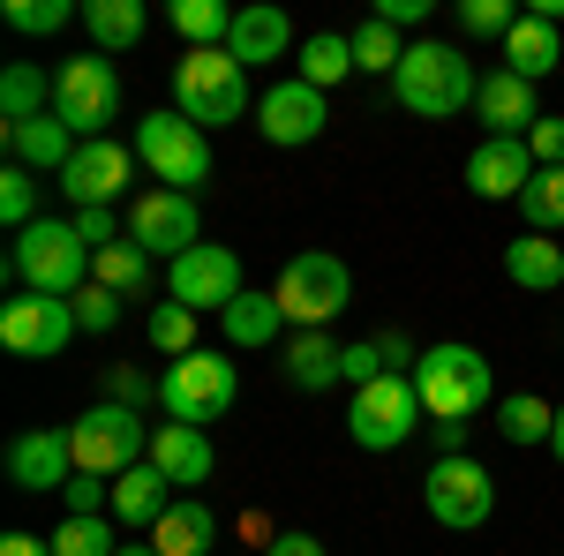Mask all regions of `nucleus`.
Instances as JSON below:
<instances>
[{
	"label": "nucleus",
	"instance_id": "obj_42",
	"mask_svg": "<svg viewBox=\"0 0 564 556\" xmlns=\"http://www.w3.org/2000/svg\"><path fill=\"white\" fill-rule=\"evenodd\" d=\"M76 324H84V331H98V339H106V331H113V324H121V294H106V286H98V279H90L84 294H76Z\"/></svg>",
	"mask_w": 564,
	"mask_h": 556
},
{
	"label": "nucleus",
	"instance_id": "obj_51",
	"mask_svg": "<svg viewBox=\"0 0 564 556\" xmlns=\"http://www.w3.org/2000/svg\"><path fill=\"white\" fill-rule=\"evenodd\" d=\"M550 451H557V467H564V406H557V428H550Z\"/></svg>",
	"mask_w": 564,
	"mask_h": 556
},
{
	"label": "nucleus",
	"instance_id": "obj_10",
	"mask_svg": "<svg viewBox=\"0 0 564 556\" xmlns=\"http://www.w3.org/2000/svg\"><path fill=\"white\" fill-rule=\"evenodd\" d=\"M422 422H430V414H422V391H414V377H377V384L354 391L347 436L361 444V451H399V444H406Z\"/></svg>",
	"mask_w": 564,
	"mask_h": 556
},
{
	"label": "nucleus",
	"instance_id": "obj_34",
	"mask_svg": "<svg viewBox=\"0 0 564 556\" xmlns=\"http://www.w3.org/2000/svg\"><path fill=\"white\" fill-rule=\"evenodd\" d=\"M0 113H8V129H15V121H39V113H53V84H45L31 61H15V68L0 76Z\"/></svg>",
	"mask_w": 564,
	"mask_h": 556
},
{
	"label": "nucleus",
	"instance_id": "obj_19",
	"mask_svg": "<svg viewBox=\"0 0 564 556\" xmlns=\"http://www.w3.org/2000/svg\"><path fill=\"white\" fill-rule=\"evenodd\" d=\"M475 121L489 135H512V143H527L534 135V121H542V106H534V84L527 76H512V68H489L475 90Z\"/></svg>",
	"mask_w": 564,
	"mask_h": 556
},
{
	"label": "nucleus",
	"instance_id": "obj_45",
	"mask_svg": "<svg viewBox=\"0 0 564 556\" xmlns=\"http://www.w3.org/2000/svg\"><path fill=\"white\" fill-rule=\"evenodd\" d=\"M377 377H391V369H384V353H377V339L347 346V384L361 391V384H377Z\"/></svg>",
	"mask_w": 564,
	"mask_h": 556
},
{
	"label": "nucleus",
	"instance_id": "obj_41",
	"mask_svg": "<svg viewBox=\"0 0 564 556\" xmlns=\"http://www.w3.org/2000/svg\"><path fill=\"white\" fill-rule=\"evenodd\" d=\"M512 23H520L512 0H459V31H467V39H505Z\"/></svg>",
	"mask_w": 564,
	"mask_h": 556
},
{
	"label": "nucleus",
	"instance_id": "obj_21",
	"mask_svg": "<svg viewBox=\"0 0 564 556\" xmlns=\"http://www.w3.org/2000/svg\"><path fill=\"white\" fill-rule=\"evenodd\" d=\"M226 53L241 61V68H263V61H286V53H302V39H294V23H286V8H234V39H226Z\"/></svg>",
	"mask_w": 564,
	"mask_h": 556
},
{
	"label": "nucleus",
	"instance_id": "obj_1",
	"mask_svg": "<svg viewBox=\"0 0 564 556\" xmlns=\"http://www.w3.org/2000/svg\"><path fill=\"white\" fill-rule=\"evenodd\" d=\"M90 249L84 233H76V218H39V226H23L15 241H8V279H15V294H53V301H76L90 286Z\"/></svg>",
	"mask_w": 564,
	"mask_h": 556
},
{
	"label": "nucleus",
	"instance_id": "obj_46",
	"mask_svg": "<svg viewBox=\"0 0 564 556\" xmlns=\"http://www.w3.org/2000/svg\"><path fill=\"white\" fill-rule=\"evenodd\" d=\"M527 151H534V166H564V121H534V135H527Z\"/></svg>",
	"mask_w": 564,
	"mask_h": 556
},
{
	"label": "nucleus",
	"instance_id": "obj_32",
	"mask_svg": "<svg viewBox=\"0 0 564 556\" xmlns=\"http://www.w3.org/2000/svg\"><path fill=\"white\" fill-rule=\"evenodd\" d=\"M294 61H302V84L308 90H332V84H347V76H354V45L339 39V31L302 39V53H294Z\"/></svg>",
	"mask_w": 564,
	"mask_h": 556
},
{
	"label": "nucleus",
	"instance_id": "obj_31",
	"mask_svg": "<svg viewBox=\"0 0 564 556\" xmlns=\"http://www.w3.org/2000/svg\"><path fill=\"white\" fill-rule=\"evenodd\" d=\"M90 279H98L106 294L135 301V294H151V257H143L135 241H113V249H98V263H90Z\"/></svg>",
	"mask_w": 564,
	"mask_h": 556
},
{
	"label": "nucleus",
	"instance_id": "obj_52",
	"mask_svg": "<svg viewBox=\"0 0 564 556\" xmlns=\"http://www.w3.org/2000/svg\"><path fill=\"white\" fill-rule=\"evenodd\" d=\"M121 556H159V549H151V542H121Z\"/></svg>",
	"mask_w": 564,
	"mask_h": 556
},
{
	"label": "nucleus",
	"instance_id": "obj_7",
	"mask_svg": "<svg viewBox=\"0 0 564 556\" xmlns=\"http://www.w3.org/2000/svg\"><path fill=\"white\" fill-rule=\"evenodd\" d=\"M135 159L151 166V181H166L174 196H196L212 181V135L159 106L151 121H135Z\"/></svg>",
	"mask_w": 564,
	"mask_h": 556
},
{
	"label": "nucleus",
	"instance_id": "obj_13",
	"mask_svg": "<svg viewBox=\"0 0 564 556\" xmlns=\"http://www.w3.org/2000/svg\"><path fill=\"white\" fill-rule=\"evenodd\" d=\"M76 331H84V324H76V301H53V294L0 301V346L23 353V361H53Z\"/></svg>",
	"mask_w": 564,
	"mask_h": 556
},
{
	"label": "nucleus",
	"instance_id": "obj_20",
	"mask_svg": "<svg viewBox=\"0 0 564 556\" xmlns=\"http://www.w3.org/2000/svg\"><path fill=\"white\" fill-rule=\"evenodd\" d=\"M151 467L166 473L174 489H196L218 473V451H212V428H188V422H159L151 428Z\"/></svg>",
	"mask_w": 564,
	"mask_h": 556
},
{
	"label": "nucleus",
	"instance_id": "obj_3",
	"mask_svg": "<svg viewBox=\"0 0 564 556\" xmlns=\"http://www.w3.org/2000/svg\"><path fill=\"white\" fill-rule=\"evenodd\" d=\"M414 391H422V414H430V422H475V414L497 406L489 353H475V346H459V339L422 346V361H414Z\"/></svg>",
	"mask_w": 564,
	"mask_h": 556
},
{
	"label": "nucleus",
	"instance_id": "obj_26",
	"mask_svg": "<svg viewBox=\"0 0 564 556\" xmlns=\"http://www.w3.org/2000/svg\"><path fill=\"white\" fill-rule=\"evenodd\" d=\"M166 489H174V481L151 467V459H143V467H129L121 481H113V519H121V526H143V534H151L159 519L174 512V497H166Z\"/></svg>",
	"mask_w": 564,
	"mask_h": 556
},
{
	"label": "nucleus",
	"instance_id": "obj_18",
	"mask_svg": "<svg viewBox=\"0 0 564 556\" xmlns=\"http://www.w3.org/2000/svg\"><path fill=\"white\" fill-rule=\"evenodd\" d=\"M8 481H15V489H31V497L68 489V481H76L68 428H31V436H15V444H8Z\"/></svg>",
	"mask_w": 564,
	"mask_h": 556
},
{
	"label": "nucleus",
	"instance_id": "obj_12",
	"mask_svg": "<svg viewBox=\"0 0 564 556\" xmlns=\"http://www.w3.org/2000/svg\"><path fill=\"white\" fill-rule=\"evenodd\" d=\"M241 294H249V286H241V257L218 249V241H196L188 257L166 263V301L196 308V316H226Z\"/></svg>",
	"mask_w": 564,
	"mask_h": 556
},
{
	"label": "nucleus",
	"instance_id": "obj_25",
	"mask_svg": "<svg viewBox=\"0 0 564 556\" xmlns=\"http://www.w3.org/2000/svg\"><path fill=\"white\" fill-rule=\"evenodd\" d=\"M218 542V512L204 497H174V512L151 526V549L159 556H204Z\"/></svg>",
	"mask_w": 564,
	"mask_h": 556
},
{
	"label": "nucleus",
	"instance_id": "obj_2",
	"mask_svg": "<svg viewBox=\"0 0 564 556\" xmlns=\"http://www.w3.org/2000/svg\"><path fill=\"white\" fill-rule=\"evenodd\" d=\"M475 90H481V76L467 68V53L444 45V39H414L406 61L391 68V98H399L414 121H452V113H467Z\"/></svg>",
	"mask_w": 564,
	"mask_h": 556
},
{
	"label": "nucleus",
	"instance_id": "obj_36",
	"mask_svg": "<svg viewBox=\"0 0 564 556\" xmlns=\"http://www.w3.org/2000/svg\"><path fill=\"white\" fill-rule=\"evenodd\" d=\"M113 526L121 519H61L53 526V556H121V542H113Z\"/></svg>",
	"mask_w": 564,
	"mask_h": 556
},
{
	"label": "nucleus",
	"instance_id": "obj_14",
	"mask_svg": "<svg viewBox=\"0 0 564 556\" xmlns=\"http://www.w3.org/2000/svg\"><path fill=\"white\" fill-rule=\"evenodd\" d=\"M135 143H113V135H98V143H76V159L61 173V188H68V204L76 211H113V196L135 181Z\"/></svg>",
	"mask_w": 564,
	"mask_h": 556
},
{
	"label": "nucleus",
	"instance_id": "obj_5",
	"mask_svg": "<svg viewBox=\"0 0 564 556\" xmlns=\"http://www.w3.org/2000/svg\"><path fill=\"white\" fill-rule=\"evenodd\" d=\"M68 451H76V473L121 481L129 467L151 459V428H143L135 406H113V399H106V406H90V414L68 422Z\"/></svg>",
	"mask_w": 564,
	"mask_h": 556
},
{
	"label": "nucleus",
	"instance_id": "obj_6",
	"mask_svg": "<svg viewBox=\"0 0 564 556\" xmlns=\"http://www.w3.org/2000/svg\"><path fill=\"white\" fill-rule=\"evenodd\" d=\"M159 399H166V422L212 428V422H226V406L241 399V377H234V361H226L218 346H196V353H181L174 369L159 377Z\"/></svg>",
	"mask_w": 564,
	"mask_h": 556
},
{
	"label": "nucleus",
	"instance_id": "obj_24",
	"mask_svg": "<svg viewBox=\"0 0 564 556\" xmlns=\"http://www.w3.org/2000/svg\"><path fill=\"white\" fill-rule=\"evenodd\" d=\"M505 68H512V76H527V84H542L550 68H564V39H557V23L527 8L520 23L505 31Z\"/></svg>",
	"mask_w": 564,
	"mask_h": 556
},
{
	"label": "nucleus",
	"instance_id": "obj_27",
	"mask_svg": "<svg viewBox=\"0 0 564 556\" xmlns=\"http://www.w3.org/2000/svg\"><path fill=\"white\" fill-rule=\"evenodd\" d=\"M505 279L527 286V294H557V286H564V241H550V233H520V241H505Z\"/></svg>",
	"mask_w": 564,
	"mask_h": 556
},
{
	"label": "nucleus",
	"instance_id": "obj_49",
	"mask_svg": "<svg viewBox=\"0 0 564 556\" xmlns=\"http://www.w3.org/2000/svg\"><path fill=\"white\" fill-rule=\"evenodd\" d=\"M263 556H324V542L294 526V534H271V542H263Z\"/></svg>",
	"mask_w": 564,
	"mask_h": 556
},
{
	"label": "nucleus",
	"instance_id": "obj_15",
	"mask_svg": "<svg viewBox=\"0 0 564 556\" xmlns=\"http://www.w3.org/2000/svg\"><path fill=\"white\" fill-rule=\"evenodd\" d=\"M196 233H204V218H196V196H174V188H151V196H135L129 211V241L143 257H188L196 249Z\"/></svg>",
	"mask_w": 564,
	"mask_h": 556
},
{
	"label": "nucleus",
	"instance_id": "obj_37",
	"mask_svg": "<svg viewBox=\"0 0 564 556\" xmlns=\"http://www.w3.org/2000/svg\"><path fill=\"white\" fill-rule=\"evenodd\" d=\"M347 45H354V68H369V76H391V68L406 61L399 31H391V23H377V15H369V23H361V31H354Z\"/></svg>",
	"mask_w": 564,
	"mask_h": 556
},
{
	"label": "nucleus",
	"instance_id": "obj_16",
	"mask_svg": "<svg viewBox=\"0 0 564 556\" xmlns=\"http://www.w3.org/2000/svg\"><path fill=\"white\" fill-rule=\"evenodd\" d=\"M324 90H308L302 76H286V84H271L257 98V129H263V143H279V151H302V143H316L324 135Z\"/></svg>",
	"mask_w": 564,
	"mask_h": 556
},
{
	"label": "nucleus",
	"instance_id": "obj_39",
	"mask_svg": "<svg viewBox=\"0 0 564 556\" xmlns=\"http://www.w3.org/2000/svg\"><path fill=\"white\" fill-rule=\"evenodd\" d=\"M143 331H151V346H159V353H174V361H181V353H196V308H181V301H159Z\"/></svg>",
	"mask_w": 564,
	"mask_h": 556
},
{
	"label": "nucleus",
	"instance_id": "obj_35",
	"mask_svg": "<svg viewBox=\"0 0 564 556\" xmlns=\"http://www.w3.org/2000/svg\"><path fill=\"white\" fill-rule=\"evenodd\" d=\"M520 211H527V233H564V166H542L527 181Z\"/></svg>",
	"mask_w": 564,
	"mask_h": 556
},
{
	"label": "nucleus",
	"instance_id": "obj_4",
	"mask_svg": "<svg viewBox=\"0 0 564 556\" xmlns=\"http://www.w3.org/2000/svg\"><path fill=\"white\" fill-rule=\"evenodd\" d=\"M257 98H249V68L226 53V45H204V53H181L174 68V113L181 121H196V129L212 135L226 121H241Z\"/></svg>",
	"mask_w": 564,
	"mask_h": 556
},
{
	"label": "nucleus",
	"instance_id": "obj_23",
	"mask_svg": "<svg viewBox=\"0 0 564 556\" xmlns=\"http://www.w3.org/2000/svg\"><path fill=\"white\" fill-rule=\"evenodd\" d=\"M279 377H286L294 391H332V384H347V346L332 339V331H302V339H286Z\"/></svg>",
	"mask_w": 564,
	"mask_h": 556
},
{
	"label": "nucleus",
	"instance_id": "obj_44",
	"mask_svg": "<svg viewBox=\"0 0 564 556\" xmlns=\"http://www.w3.org/2000/svg\"><path fill=\"white\" fill-rule=\"evenodd\" d=\"M76 233H84V249H90V257H98V249H113V241H129L113 211H76Z\"/></svg>",
	"mask_w": 564,
	"mask_h": 556
},
{
	"label": "nucleus",
	"instance_id": "obj_50",
	"mask_svg": "<svg viewBox=\"0 0 564 556\" xmlns=\"http://www.w3.org/2000/svg\"><path fill=\"white\" fill-rule=\"evenodd\" d=\"M0 556H53V534H0Z\"/></svg>",
	"mask_w": 564,
	"mask_h": 556
},
{
	"label": "nucleus",
	"instance_id": "obj_11",
	"mask_svg": "<svg viewBox=\"0 0 564 556\" xmlns=\"http://www.w3.org/2000/svg\"><path fill=\"white\" fill-rule=\"evenodd\" d=\"M422 504H430L436 526H452V534H475V526H489V512H497V473L481 467V459H436L430 481H422Z\"/></svg>",
	"mask_w": 564,
	"mask_h": 556
},
{
	"label": "nucleus",
	"instance_id": "obj_40",
	"mask_svg": "<svg viewBox=\"0 0 564 556\" xmlns=\"http://www.w3.org/2000/svg\"><path fill=\"white\" fill-rule=\"evenodd\" d=\"M0 218H8V233L39 226V173H23V166L0 173Z\"/></svg>",
	"mask_w": 564,
	"mask_h": 556
},
{
	"label": "nucleus",
	"instance_id": "obj_47",
	"mask_svg": "<svg viewBox=\"0 0 564 556\" xmlns=\"http://www.w3.org/2000/svg\"><path fill=\"white\" fill-rule=\"evenodd\" d=\"M106 391H113V406H143L159 384H151L143 369H106Z\"/></svg>",
	"mask_w": 564,
	"mask_h": 556
},
{
	"label": "nucleus",
	"instance_id": "obj_17",
	"mask_svg": "<svg viewBox=\"0 0 564 556\" xmlns=\"http://www.w3.org/2000/svg\"><path fill=\"white\" fill-rule=\"evenodd\" d=\"M534 173H542V166H534L527 143H512V135H481L475 159H467V188H475L481 204H520Z\"/></svg>",
	"mask_w": 564,
	"mask_h": 556
},
{
	"label": "nucleus",
	"instance_id": "obj_48",
	"mask_svg": "<svg viewBox=\"0 0 564 556\" xmlns=\"http://www.w3.org/2000/svg\"><path fill=\"white\" fill-rule=\"evenodd\" d=\"M369 15H377V23H391V31H399V23H406V31H414V23H422V15H430V0H377V8H369Z\"/></svg>",
	"mask_w": 564,
	"mask_h": 556
},
{
	"label": "nucleus",
	"instance_id": "obj_9",
	"mask_svg": "<svg viewBox=\"0 0 564 556\" xmlns=\"http://www.w3.org/2000/svg\"><path fill=\"white\" fill-rule=\"evenodd\" d=\"M53 113L76 129V143H98L106 121L121 113V76L106 53H84V61H61L53 68Z\"/></svg>",
	"mask_w": 564,
	"mask_h": 556
},
{
	"label": "nucleus",
	"instance_id": "obj_29",
	"mask_svg": "<svg viewBox=\"0 0 564 556\" xmlns=\"http://www.w3.org/2000/svg\"><path fill=\"white\" fill-rule=\"evenodd\" d=\"M143 0H84V31L98 39V53H129L143 45Z\"/></svg>",
	"mask_w": 564,
	"mask_h": 556
},
{
	"label": "nucleus",
	"instance_id": "obj_43",
	"mask_svg": "<svg viewBox=\"0 0 564 556\" xmlns=\"http://www.w3.org/2000/svg\"><path fill=\"white\" fill-rule=\"evenodd\" d=\"M61 504H68V519H98L106 504H113V481H98V473H76V481L61 489Z\"/></svg>",
	"mask_w": 564,
	"mask_h": 556
},
{
	"label": "nucleus",
	"instance_id": "obj_8",
	"mask_svg": "<svg viewBox=\"0 0 564 556\" xmlns=\"http://www.w3.org/2000/svg\"><path fill=\"white\" fill-rule=\"evenodd\" d=\"M279 308H286V324H302V331H324L339 308L354 301V271L332 249H302V257H286V271H279Z\"/></svg>",
	"mask_w": 564,
	"mask_h": 556
},
{
	"label": "nucleus",
	"instance_id": "obj_28",
	"mask_svg": "<svg viewBox=\"0 0 564 556\" xmlns=\"http://www.w3.org/2000/svg\"><path fill=\"white\" fill-rule=\"evenodd\" d=\"M218 324H226V346L257 353V346H271L279 331H286V308H279V294H241Z\"/></svg>",
	"mask_w": 564,
	"mask_h": 556
},
{
	"label": "nucleus",
	"instance_id": "obj_38",
	"mask_svg": "<svg viewBox=\"0 0 564 556\" xmlns=\"http://www.w3.org/2000/svg\"><path fill=\"white\" fill-rule=\"evenodd\" d=\"M61 23H84V8H68V0H8V31H23V39H53Z\"/></svg>",
	"mask_w": 564,
	"mask_h": 556
},
{
	"label": "nucleus",
	"instance_id": "obj_22",
	"mask_svg": "<svg viewBox=\"0 0 564 556\" xmlns=\"http://www.w3.org/2000/svg\"><path fill=\"white\" fill-rule=\"evenodd\" d=\"M68 159H76V129L61 121V113H39V121H15L8 129V166L23 173H68Z\"/></svg>",
	"mask_w": 564,
	"mask_h": 556
},
{
	"label": "nucleus",
	"instance_id": "obj_30",
	"mask_svg": "<svg viewBox=\"0 0 564 556\" xmlns=\"http://www.w3.org/2000/svg\"><path fill=\"white\" fill-rule=\"evenodd\" d=\"M550 428H557V406L550 399H534V391H520V399H497V436L505 444H550Z\"/></svg>",
	"mask_w": 564,
	"mask_h": 556
},
{
	"label": "nucleus",
	"instance_id": "obj_33",
	"mask_svg": "<svg viewBox=\"0 0 564 556\" xmlns=\"http://www.w3.org/2000/svg\"><path fill=\"white\" fill-rule=\"evenodd\" d=\"M166 23L188 39V53H204V45H226V39H234L226 0H174V8H166Z\"/></svg>",
	"mask_w": 564,
	"mask_h": 556
}]
</instances>
